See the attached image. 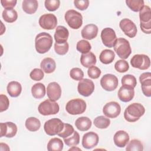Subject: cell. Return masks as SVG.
Wrapping results in <instances>:
<instances>
[{"mask_svg":"<svg viewBox=\"0 0 151 151\" xmlns=\"http://www.w3.org/2000/svg\"><path fill=\"white\" fill-rule=\"evenodd\" d=\"M53 40L50 34L43 32L37 35L35 38V47L36 51L40 54L48 52L52 47Z\"/></svg>","mask_w":151,"mask_h":151,"instance_id":"cell-1","label":"cell"},{"mask_svg":"<svg viewBox=\"0 0 151 151\" xmlns=\"http://www.w3.org/2000/svg\"><path fill=\"white\" fill-rule=\"evenodd\" d=\"M145 109L142 104L133 103L125 109L124 117L129 122H135L145 114Z\"/></svg>","mask_w":151,"mask_h":151,"instance_id":"cell-2","label":"cell"},{"mask_svg":"<svg viewBox=\"0 0 151 151\" xmlns=\"http://www.w3.org/2000/svg\"><path fill=\"white\" fill-rule=\"evenodd\" d=\"M140 27L145 34L151 33V12L150 8L147 5L144 6L139 11Z\"/></svg>","mask_w":151,"mask_h":151,"instance_id":"cell-3","label":"cell"},{"mask_svg":"<svg viewBox=\"0 0 151 151\" xmlns=\"http://www.w3.org/2000/svg\"><path fill=\"white\" fill-rule=\"evenodd\" d=\"M113 47L114 51L122 60L127 58L132 52L129 42L124 38H119L117 39L116 44Z\"/></svg>","mask_w":151,"mask_h":151,"instance_id":"cell-4","label":"cell"},{"mask_svg":"<svg viewBox=\"0 0 151 151\" xmlns=\"http://www.w3.org/2000/svg\"><path fill=\"white\" fill-rule=\"evenodd\" d=\"M86 103L81 99H73L68 101L65 106V110L71 115H77L83 113L86 109Z\"/></svg>","mask_w":151,"mask_h":151,"instance_id":"cell-5","label":"cell"},{"mask_svg":"<svg viewBox=\"0 0 151 151\" xmlns=\"http://www.w3.org/2000/svg\"><path fill=\"white\" fill-rule=\"evenodd\" d=\"M64 18L68 26L74 29L80 28L83 24L81 14L74 9L68 10L65 14Z\"/></svg>","mask_w":151,"mask_h":151,"instance_id":"cell-6","label":"cell"},{"mask_svg":"<svg viewBox=\"0 0 151 151\" xmlns=\"http://www.w3.org/2000/svg\"><path fill=\"white\" fill-rule=\"evenodd\" d=\"M64 123L58 118H52L45 122L44 129L45 133L49 136L58 134L64 127Z\"/></svg>","mask_w":151,"mask_h":151,"instance_id":"cell-7","label":"cell"},{"mask_svg":"<svg viewBox=\"0 0 151 151\" xmlns=\"http://www.w3.org/2000/svg\"><path fill=\"white\" fill-rule=\"evenodd\" d=\"M60 110L59 105L55 101L50 99H47L41 102L38 107L39 113L43 116H49L56 114Z\"/></svg>","mask_w":151,"mask_h":151,"instance_id":"cell-8","label":"cell"},{"mask_svg":"<svg viewBox=\"0 0 151 151\" xmlns=\"http://www.w3.org/2000/svg\"><path fill=\"white\" fill-rule=\"evenodd\" d=\"M130 64L134 68L145 70L150 67V60L145 54H136L131 58Z\"/></svg>","mask_w":151,"mask_h":151,"instance_id":"cell-9","label":"cell"},{"mask_svg":"<svg viewBox=\"0 0 151 151\" xmlns=\"http://www.w3.org/2000/svg\"><path fill=\"white\" fill-rule=\"evenodd\" d=\"M101 38L103 44L109 48L113 47L117 39L115 31L109 27L105 28L101 31Z\"/></svg>","mask_w":151,"mask_h":151,"instance_id":"cell-10","label":"cell"},{"mask_svg":"<svg viewBox=\"0 0 151 151\" xmlns=\"http://www.w3.org/2000/svg\"><path fill=\"white\" fill-rule=\"evenodd\" d=\"M119 81L117 77L111 74L104 75L100 80V85L106 91H111L114 90L118 86Z\"/></svg>","mask_w":151,"mask_h":151,"instance_id":"cell-11","label":"cell"},{"mask_svg":"<svg viewBox=\"0 0 151 151\" xmlns=\"http://www.w3.org/2000/svg\"><path fill=\"white\" fill-rule=\"evenodd\" d=\"M38 22L40 26L42 28L51 30L56 27L57 24V19L52 14H45L40 17Z\"/></svg>","mask_w":151,"mask_h":151,"instance_id":"cell-12","label":"cell"},{"mask_svg":"<svg viewBox=\"0 0 151 151\" xmlns=\"http://www.w3.org/2000/svg\"><path fill=\"white\" fill-rule=\"evenodd\" d=\"M119 27L126 35L129 38H134L137 34V27L130 19L124 18L120 21Z\"/></svg>","mask_w":151,"mask_h":151,"instance_id":"cell-13","label":"cell"},{"mask_svg":"<svg viewBox=\"0 0 151 151\" xmlns=\"http://www.w3.org/2000/svg\"><path fill=\"white\" fill-rule=\"evenodd\" d=\"M77 90L80 94L84 97L90 96L94 90V84L92 80L88 78L81 80L77 86Z\"/></svg>","mask_w":151,"mask_h":151,"instance_id":"cell-14","label":"cell"},{"mask_svg":"<svg viewBox=\"0 0 151 151\" xmlns=\"http://www.w3.org/2000/svg\"><path fill=\"white\" fill-rule=\"evenodd\" d=\"M120 104L116 101H110L106 103L103 108V114L108 118H116L120 113Z\"/></svg>","mask_w":151,"mask_h":151,"instance_id":"cell-15","label":"cell"},{"mask_svg":"<svg viewBox=\"0 0 151 151\" xmlns=\"http://www.w3.org/2000/svg\"><path fill=\"white\" fill-rule=\"evenodd\" d=\"M99 136L94 132L85 133L82 139V145L87 149H90L96 146L99 143Z\"/></svg>","mask_w":151,"mask_h":151,"instance_id":"cell-16","label":"cell"},{"mask_svg":"<svg viewBox=\"0 0 151 151\" xmlns=\"http://www.w3.org/2000/svg\"><path fill=\"white\" fill-rule=\"evenodd\" d=\"M0 136L11 138L15 136L17 132V125L11 122L0 123Z\"/></svg>","mask_w":151,"mask_h":151,"instance_id":"cell-17","label":"cell"},{"mask_svg":"<svg viewBox=\"0 0 151 151\" xmlns=\"http://www.w3.org/2000/svg\"><path fill=\"white\" fill-rule=\"evenodd\" d=\"M141 88L143 94L146 97L151 96V73L146 72L142 73L139 77Z\"/></svg>","mask_w":151,"mask_h":151,"instance_id":"cell-18","label":"cell"},{"mask_svg":"<svg viewBox=\"0 0 151 151\" xmlns=\"http://www.w3.org/2000/svg\"><path fill=\"white\" fill-rule=\"evenodd\" d=\"M47 94L49 99L52 101L58 100L61 96V88L57 82H51L47 87Z\"/></svg>","mask_w":151,"mask_h":151,"instance_id":"cell-19","label":"cell"},{"mask_svg":"<svg viewBox=\"0 0 151 151\" xmlns=\"http://www.w3.org/2000/svg\"><path fill=\"white\" fill-rule=\"evenodd\" d=\"M118 97L123 102H129L131 101L134 96V88L122 85L118 91Z\"/></svg>","mask_w":151,"mask_h":151,"instance_id":"cell-20","label":"cell"},{"mask_svg":"<svg viewBox=\"0 0 151 151\" xmlns=\"http://www.w3.org/2000/svg\"><path fill=\"white\" fill-rule=\"evenodd\" d=\"M98 31V27L95 24H88L85 25L82 29L81 31V36L85 40H91L97 37Z\"/></svg>","mask_w":151,"mask_h":151,"instance_id":"cell-21","label":"cell"},{"mask_svg":"<svg viewBox=\"0 0 151 151\" xmlns=\"http://www.w3.org/2000/svg\"><path fill=\"white\" fill-rule=\"evenodd\" d=\"M113 140L114 144L119 147H124L129 142V136L124 130H119L114 135Z\"/></svg>","mask_w":151,"mask_h":151,"instance_id":"cell-22","label":"cell"},{"mask_svg":"<svg viewBox=\"0 0 151 151\" xmlns=\"http://www.w3.org/2000/svg\"><path fill=\"white\" fill-rule=\"evenodd\" d=\"M69 36L68 30L64 26L59 25L57 27L54 35L56 43L63 44L66 42Z\"/></svg>","mask_w":151,"mask_h":151,"instance_id":"cell-23","label":"cell"},{"mask_svg":"<svg viewBox=\"0 0 151 151\" xmlns=\"http://www.w3.org/2000/svg\"><path fill=\"white\" fill-rule=\"evenodd\" d=\"M96 55L92 52H88L86 54H82L80 57V63L81 65L86 68H90L96 64Z\"/></svg>","mask_w":151,"mask_h":151,"instance_id":"cell-24","label":"cell"},{"mask_svg":"<svg viewBox=\"0 0 151 151\" xmlns=\"http://www.w3.org/2000/svg\"><path fill=\"white\" fill-rule=\"evenodd\" d=\"M41 70L47 74H50L54 72L56 68V64L54 59L47 57L44 58L40 64Z\"/></svg>","mask_w":151,"mask_h":151,"instance_id":"cell-25","label":"cell"},{"mask_svg":"<svg viewBox=\"0 0 151 151\" xmlns=\"http://www.w3.org/2000/svg\"><path fill=\"white\" fill-rule=\"evenodd\" d=\"M6 90L11 97H17L19 96L21 93L22 86L19 82L12 81L8 84Z\"/></svg>","mask_w":151,"mask_h":151,"instance_id":"cell-26","label":"cell"},{"mask_svg":"<svg viewBox=\"0 0 151 151\" xmlns=\"http://www.w3.org/2000/svg\"><path fill=\"white\" fill-rule=\"evenodd\" d=\"M91 120L85 116L78 117L75 122V125L77 129L82 132L89 130L91 127Z\"/></svg>","mask_w":151,"mask_h":151,"instance_id":"cell-27","label":"cell"},{"mask_svg":"<svg viewBox=\"0 0 151 151\" xmlns=\"http://www.w3.org/2000/svg\"><path fill=\"white\" fill-rule=\"evenodd\" d=\"M23 11L28 14H34L38 7L37 0H24L22 3Z\"/></svg>","mask_w":151,"mask_h":151,"instance_id":"cell-28","label":"cell"},{"mask_svg":"<svg viewBox=\"0 0 151 151\" xmlns=\"http://www.w3.org/2000/svg\"><path fill=\"white\" fill-rule=\"evenodd\" d=\"M45 86L41 83H35L31 88V93L35 99H40L43 98L45 95Z\"/></svg>","mask_w":151,"mask_h":151,"instance_id":"cell-29","label":"cell"},{"mask_svg":"<svg viewBox=\"0 0 151 151\" xmlns=\"http://www.w3.org/2000/svg\"><path fill=\"white\" fill-rule=\"evenodd\" d=\"M115 57L114 52L109 49H106L103 50L99 56V59L101 63L104 64H109L111 63Z\"/></svg>","mask_w":151,"mask_h":151,"instance_id":"cell-30","label":"cell"},{"mask_svg":"<svg viewBox=\"0 0 151 151\" xmlns=\"http://www.w3.org/2000/svg\"><path fill=\"white\" fill-rule=\"evenodd\" d=\"M25 127L30 132H36L40 129L41 127V122L40 120L34 117H28L25 123Z\"/></svg>","mask_w":151,"mask_h":151,"instance_id":"cell-31","label":"cell"},{"mask_svg":"<svg viewBox=\"0 0 151 151\" xmlns=\"http://www.w3.org/2000/svg\"><path fill=\"white\" fill-rule=\"evenodd\" d=\"M2 17L4 20L6 22L12 23L17 19L18 14L13 8L5 9L2 12Z\"/></svg>","mask_w":151,"mask_h":151,"instance_id":"cell-32","label":"cell"},{"mask_svg":"<svg viewBox=\"0 0 151 151\" xmlns=\"http://www.w3.org/2000/svg\"><path fill=\"white\" fill-rule=\"evenodd\" d=\"M63 141L57 137L52 138L47 144V150L48 151H61L63 149Z\"/></svg>","mask_w":151,"mask_h":151,"instance_id":"cell-33","label":"cell"},{"mask_svg":"<svg viewBox=\"0 0 151 151\" xmlns=\"http://www.w3.org/2000/svg\"><path fill=\"white\" fill-rule=\"evenodd\" d=\"M93 123L94 126L99 129H106L109 126L110 120L109 118L104 116H99L94 119Z\"/></svg>","mask_w":151,"mask_h":151,"instance_id":"cell-34","label":"cell"},{"mask_svg":"<svg viewBox=\"0 0 151 151\" xmlns=\"http://www.w3.org/2000/svg\"><path fill=\"white\" fill-rule=\"evenodd\" d=\"M126 4L134 12L140 11L144 6V1L143 0H126Z\"/></svg>","mask_w":151,"mask_h":151,"instance_id":"cell-35","label":"cell"},{"mask_svg":"<svg viewBox=\"0 0 151 151\" xmlns=\"http://www.w3.org/2000/svg\"><path fill=\"white\" fill-rule=\"evenodd\" d=\"M63 139H64V143L68 146H70V147L74 146H77L79 143L80 135L77 132L74 131L71 136L66 138H64Z\"/></svg>","mask_w":151,"mask_h":151,"instance_id":"cell-36","label":"cell"},{"mask_svg":"<svg viewBox=\"0 0 151 151\" xmlns=\"http://www.w3.org/2000/svg\"><path fill=\"white\" fill-rule=\"evenodd\" d=\"M126 150L127 151H142L143 146L139 140L133 139L127 144Z\"/></svg>","mask_w":151,"mask_h":151,"instance_id":"cell-37","label":"cell"},{"mask_svg":"<svg viewBox=\"0 0 151 151\" xmlns=\"http://www.w3.org/2000/svg\"><path fill=\"white\" fill-rule=\"evenodd\" d=\"M76 48L81 53L86 54L90 52L91 49V46L88 41L85 40H81L77 42Z\"/></svg>","mask_w":151,"mask_h":151,"instance_id":"cell-38","label":"cell"},{"mask_svg":"<svg viewBox=\"0 0 151 151\" xmlns=\"http://www.w3.org/2000/svg\"><path fill=\"white\" fill-rule=\"evenodd\" d=\"M122 84L124 86H130L134 88L137 85V81L136 77L131 74H126L122 78Z\"/></svg>","mask_w":151,"mask_h":151,"instance_id":"cell-39","label":"cell"},{"mask_svg":"<svg viewBox=\"0 0 151 151\" xmlns=\"http://www.w3.org/2000/svg\"><path fill=\"white\" fill-rule=\"evenodd\" d=\"M74 132V129L72 125H71L68 123H64L63 129L57 135L58 136L61 137L62 138L64 139V138H66V137L71 136L73 133Z\"/></svg>","mask_w":151,"mask_h":151,"instance_id":"cell-40","label":"cell"},{"mask_svg":"<svg viewBox=\"0 0 151 151\" xmlns=\"http://www.w3.org/2000/svg\"><path fill=\"white\" fill-rule=\"evenodd\" d=\"M115 70L119 73H125L128 71L129 65L128 63L124 60H119L114 64Z\"/></svg>","mask_w":151,"mask_h":151,"instance_id":"cell-41","label":"cell"},{"mask_svg":"<svg viewBox=\"0 0 151 151\" xmlns=\"http://www.w3.org/2000/svg\"><path fill=\"white\" fill-rule=\"evenodd\" d=\"M68 49L69 45L67 42L63 44H58L55 42L54 44V50L58 55H65L68 52Z\"/></svg>","mask_w":151,"mask_h":151,"instance_id":"cell-42","label":"cell"},{"mask_svg":"<svg viewBox=\"0 0 151 151\" xmlns=\"http://www.w3.org/2000/svg\"><path fill=\"white\" fill-rule=\"evenodd\" d=\"M70 76L71 78L76 81H80L84 77V73L80 68H73L70 71Z\"/></svg>","mask_w":151,"mask_h":151,"instance_id":"cell-43","label":"cell"},{"mask_svg":"<svg viewBox=\"0 0 151 151\" xmlns=\"http://www.w3.org/2000/svg\"><path fill=\"white\" fill-rule=\"evenodd\" d=\"M44 4L48 11H55L59 8L60 1L59 0H45Z\"/></svg>","mask_w":151,"mask_h":151,"instance_id":"cell-44","label":"cell"},{"mask_svg":"<svg viewBox=\"0 0 151 151\" xmlns=\"http://www.w3.org/2000/svg\"><path fill=\"white\" fill-rule=\"evenodd\" d=\"M44 76L43 71L40 68L33 69L29 74L30 78L34 81H40L44 78Z\"/></svg>","mask_w":151,"mask_h":151,"instance_id":"cell-45","label":"cell"},{"mask_svg":"<svg viewBox=\"0 0 151 151\" xmlns=\"http://www.w3.org/2000/svg\"><path fill=\"white\" fill-rule=\"evenodd\" d=\"M101 72L99 68H98L96 66H91L90 68H88L87 70V74L88 76L92 79H97L98 78Z\"/></svg>","mask_w":151,"mask_h":151,"instance_id":"cell-46","label":"cell"},{"mask_svg":"<svg viewBox=\"0 0 151 151\" xmlns=\"http://www.w3.org/2000/svg\"><path fill=\"white\" fill-rule=\"evenodd\" d=\"M9 105V101L6 96L4 94L0 95V111L2 112L6 110Z\"/></svg>","mask_w":151,"mask_h":151,"instance_id":"cell-47","label":"cell"},{"mask_svg":"<svg viewBox=\"0 0 151 151\" xmlns=\"http://www.w3.org/2000/svg\"><path fill=\"white\" fill-rule=\"evenodd\" d=\"M74 6L79 10H86L89 5V1L88 0H75L74 1Z\"/></svg>","mask_w":151,"mask_h":151,"instance_id":"cell-48","label":"cell"},{"mask_svg":"<svg viewBox=\"0 0 151 151\" xmlns=\"http://www.w3.org/2000/svg\"><path fill=\"white\" fill-rule=\"evenodd\" d=\"M17 1L16 0H1V3L2 6L5 9H9V8H13L16 4Z\"/></svg>","mask_w":151,"mask_h":151,"instance_id":"cell-49","label":"cell"},{"mask_svg":"<svg viewBox=\"0 0 151 151\" xmlns=\"http://www.w3.org/2000/svg\"><path fill=\"white\" fill-rule=\"evenodd\" d=\"M80 150V151L81 150L80 149H79L78 147H75V146H73V147L70 149L68 150Z\"/></svg>","mask_w":151,"mask_h":151,"instance_id":"cell-50","label":"cell"}]
</instances>
